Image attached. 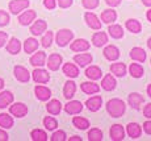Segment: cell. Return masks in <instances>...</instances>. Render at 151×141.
I'll list each match as a JSON object with an SVG mask.
<instances>
[{
  "label": "cell",
  "instance_id": "1",
  "mask_svg": "<svg viewBox=\"0 0 151 141\" xmlns=\"http://www.w3.org/2000/svg\"><path fill=\"white\" fill-rule=\"evenodd\" d=\"M125 108H126V105H125L124 100H121V99H112V100L106 103V111H108V113L112 117L122 116L125 112Z\"/></svg>",
  "mask_w": 151,
  "mask_h": 141
},
{
  "label": "cell",
  "instance_id": "2",
  "mask_svg": "<svg viewBox=\"0 0 151 141\" xmlns=\"http://www.w3.org/2000/svg\"><path fill=\"white\" fill-rule=\"evenodd\" d=\"M74 37V33H72L70 29H60L59 32L57 33V44L58 46H66L68 45V42L72 40Z\"/></svg>",
  "mask_w": 151,
  "mask_h": 141
},
{
  "label": "cell",
  "instance_id": "3",
  "mask_svg": "<svg viewBox=\"0 0 151 141\" xmlns=\"http://www.w3.org/2000/svg\"><path fill=\"white\" fill-rule=\"evenodd\" d=\"M28 7H29V0H11L9 4H8L11 13L13 15L20 13L21 11H24Z\"/></svg>",
  "mask_w": 151,
  "mask_h": 141
},
{
  "label": "cell",
  "instance_id": "4",
  "mask_svg": "<svg viewBox=\"0 0 151 141\" xmlns=\"http://www.w3.org/2000/svg\"><path fill=\"white\" fill-rule=\"evenodd\" d=\"M9 112L16 117H24L28 113V107L24 103H14L9 107Z\"/></svg>",
  "mask_w": 151,
  "mask_h": 141
},
{
  "label": "cell",
  "instance_id": "5",
  "mask_svg": "<svg viewBox=\"0 0 151 141\" xmlns=\"http://www.w3.org/2000/svg\"><path fill=\"white\" fill-rule=\"evenodd\" d=\"M14 77H16L17 81L22 82V83H27L30 79V73L24 66H16L14 67Z\"/></svg>",
  "mask_w": 151,
  "mask_h": 141
},
{
  "label": "cell",
  "instance_id": "6",
  "mask_svg": "<svg viewBox=\"0 0 151 141\" xmlns=\"http://www.w3.org/2000/svg\"><path fill=\"white\" fill-rule=\"evenodd\" d=\"M110 139L113 141H121L125 139V131L122 125L120 124L112 125V128H110Z\"/></svg>",
  "mask_w": 151,
  "mask_h": 141
},
{
  "label": "cell",
  "instance_id": "7",
  "mask_svg": "<svg viewBox=\"0 0 151 141\" xmlns=\"http://www.w3.org/2000/svg\"><path fill=\"white\" fill-rule=\"evenodd\" d=\"M33 79L37 83H47L49 79H50V75L46 70L43 69H36L33 71Z\"/></svg>",
  "mask_w": 151,
  "mask_h": 141
},
{
  "label": "cell",
  "instance_id": "8",
  "mask_svg": "<svg viewBox=\"0 0 151 141\" xmlns=\"http://www.w3.org/2000/svg\"><path fill=\"white\" fill-rule=\"evenodd\" d=\"M84 17H86L87 25H88L89 28H92V29H101V21L99 20V17L95 13L87 12Z\"/></svg>",
  "mask_w": 151,
  "mask_h": 141
},
{
  "label": "cell",
  "instance_id": "9",
  "mask_svg": "<svg viewBox=\"0 0 151 141\" xmlns=\"http://www.w3.org/2000/svg\"><path fill=\"white\" fill-rule=\"evenodd\" d=\"M82 110H83V104L78 100H72L65 105V111L68 113V115L79 113V112H82Z\"/></svg>",
  "mask_w": 151,
  "mask_h": 141
},
{
  "label": "cell",
  "instance_id": "10",
  "mask_svg": "<svg viewBox=\"0 0 151 141\" xmlns=\"http://www.w3.org/2000/svg\"><path fill=\"white\" fill-rule=\"evenodd\" d=\"M101 104H103V99H101V96H92L91 99H88L86 103V105L88 107L89 111H92V112H96L101 108Z\"/></svg>",
  "mask_w": 151,
  "mask_h": 141
},
{
  "label": "cell",
  "instance_id": "11",
  "mask_svg": "<svg viewBox=\"0 0 151 141\" xmlns=\"http://www.w3.org/2000/svg\"><path fill=\"white\" fill-rule=\"evenodd\" d=\"M60 63H62V57H60L59 54H57V53H54V54H51L50 57H49L46 65H47V67L51 71H57V70L59 69Z\"/></svg>",
  "mask_w": 151,
  "mask_h": 141
},
{
  "label": "cell",
  "instance_id": "12",
  "mask_svg": "<svg viewBox=\"0 0 151 141\" xmlns=\"http://www.w3.org/2000/svg\"><path fill=\"white\" fill-rule=\"evenodd\" d=\"M45 61H46L45 52H37V53H34V55L30 57V65L34 67L43 66V65H45Z\"/></svg>",
  "mask_w": 151,
  "mask_h": 141
},
{
  "label": "cell",
  "instance_id": "13",
  "mask_svg": "<svg viewBox=\"0 0 151 141\" xmlns=\"http://www.w3.org/2000/svg\"><path fill=\"white\" fill-rule=\"evenodd\" d=\"M104 55H105L106 60L116 61V60H118V57H120V50H118L117 46L109 45V46H106V48L104 49Z\"/></svg>",
  "mask_w": 151,
  "mask_h": 141
},
{
  "label": "cell",
  "instance_id": "14",
  "mask_svg": "<svg viewBox=\"0 0 151 141\" xmlns=\"http://www.w3.org/2000/svg\"><path fill=\"white\" fill-rule=\"evenodd\" d=\"M46 28H47L46 21H43V20H37V21L30 26V33L33 34V36H40V34H42L43 32L46 31Z\"/></svg>",
  "mask_w": 151,
  "mask_h": 141
},
{
  "label": "cell",
  "instance_id": "15",
  "mask_svg": "<svg viewBox=\"0 0 151 141\" xmlns=\"http://www.w3.org/2000/svg\"><path fill=\"white\" fill-rule=\"evenodd\" d=\"M70 48H71V50H74V52H86L89 49V42L84 39H79V40L74 41Z\"/></svg>",
  "mask_w": 151,
  "mask_h": 141
},
{
  "label": "cell",
  "instance_id": "16",
  "mask_svg": "<svg viewBox=\"0 0 151 141\" xmlns=\"http://www.w3.org/2000/svg\"><path fill=\"white\" fill-rule=\"evenodd\" d=\"M36 16H37L36 11H25L22 15H20L19 23L21 25H29L34 19H36Z\"/></svg>",
  "mask_w": 151,
  "mask_h": 141
},
{
  "label": "cell",
  "instance_id": "17",
  "mask_svg": "<svg viewBox=\"0 0 151 141\" xmlns=\"http://www.w3.org/2000/svg\"><path fill=\"white\" fill-rule=\"evenodd\" d=\"M143 102H145V98L141 95V94L133 92L129 95V104H130V107L134 108V110H138L139 105H141Z\"/></svg>",
  "mask_w": 151,
  "mask_h": 141
},
{
  "label": "cell",
  "instance_id": "18",
  "mask_svg": "<svg viewBox=\"0 0 151 141\" xmlns=\"http://www.w3.org/2000/svg\"><path fill=\"white\" fill-rule=\"evenodd\" d=\"M34 92H36V96L40 100H49V98L51 96V91L45 86H36Z\"/></svg>",
  "mask_w": 151,
  "mask_h": 141
},
{
  "label": "cell",
  "instance_id": "19",
  "mask_svg": "<svg viewBox=\"0 0 151 141\" xmlns=\"http://www.w3.org/2000/svg\"><path fill=\"white\" fill-rule=\"evenodd\" d=\"M13 102V94L11 91L0 92V108H7Z\"/></svg>",
  "mask_w": 151,
  "mask_h": 141
},
{
  "label": "cell",
  "instance_id": "20",
  "mask_svg": "<svg viewBox=\"0 0 151 141\" xmlns=\"http://www.w3.org/2000/svg\"><path fill=\"white\" fill-rule=\"evenodd\" d=\"M108 42V36H106L104 32H97V33L93 34L92 37V44H93L96 48H100V46L105 45Z\"/></svg>",
  "mask_w": 151,
  "mask_h": 141
},
{
  "label": "cell",
  "instance_id": "21",
  "mask_svg": "<svg viewBox=\"0 0 151 141\" xmlns=\"http://www.w3.org/2000/svg\"><path fill=\"white\" fill-rule=\"evenodd\" d=\"M116 84H117V82H116V79L112 77V74H106L105 77H104L103 82H101V87H103L104 90H106V91L114 90Z\"/></svg>",
  "mask_w": 151,
  "mask_h": 141
},
{
  "label": "cell",
  "instance_id": "22",
  "mask_svg": "<svg viewBox=\"0 0 151 141\" xmlns=\"http://www.w3.org/2000/svg\"><path fill=\"white\" fill-rule=\"evenodd\" d=\"M20 50H21V42L19 41V39L12 37L7 45V52L11 54H17V53H20Z\"/></svg>",
  "mask_w": 151,
  "mask_h": 141
},
{
  "label": "cell",
  "instance_id": "23",
  "mask_svg": "<svg viewBox=\"0 0 151 141\" xmlns=\"http://www.w3.org/2000/svg\"><path fill=\"white\" fill-rule=\"evenodd\" d=\"M142 133V128L141 125L137 123H129L127 124V134H129L132 139H138Z\"/></svg>",
  "mask_w": 151,
  "mask_h": 141
},
{
  "label": "cell",
  "instance_id": "24",
  "mask_svg": "<svg viewBox=\"0 0 151 141\" xmlns=\"http://www.w3.org/2000/svg\"><path fill=\"white\" fill-rule=\"evenodd\" d=\"M63 73H65V75H67L70 78H76L79 75V69L75 65L67 62L63 65Z\"/></svg>",
  "mask_w": 151,
  "mask_h": 141
},
{
  "label": "cell",
  "instance_id": "25",
  "mask_svg": "<svg viewBox=\"0 0 151 141\" xmlns=\"http://www.w3.org/2000/svg\"><path fill=\"white\" fill-rule=\"evenodd\" d=\"M82 91L86 94H88V95H92V94H96L99 92V90H100V87H99L97 83H93V82H84L82 83Z\"/></svg>",
  "mask_w": 151,
  "mask_h": 141
},
{
  "label": "cell",
  "instance_id": "26",
  "mask_svg": "<svg viewBox=\"0 0 151 141\" xmlns=\"http://www.w3.org/2000/svg\"><path fill=\"white\" fill-rule=\"evenodd\" d=\"M74 61L79 65L80 67L83 66H87L88 63L92 62V55L88 54V53H83V54H78L74 57Z\"/></svg>",
  "mask_w": 151,
  "mask_h": 141
},
{
  "label": "cell",
  "instance_id": "27",
  "mask_svg": "<svg viewBox=\"0 0 151 141\" xmlns=\"http://www.w3.org/2000/svg\"><path fill=\"white\" fill-rule=\"evenodd\" d=\"M47 112L51 113V115H59L60 110H62V104H60L59 100H57V99H53V100H50L47 103Z\"/></svg>",
  "mask_w": 151,
  "mask_h": 141
},
{
  "label": "cell",
  "instance_id": "28",
  "mask_svg": "<svg viewBox=\"0 0 151 141\" xmlns=\"http://www.w3.org/2000/svg\"><path fill=\"white\" fill-rule=\"evenodd\" d=\"M130 57L134 61H138V62H145V60H146V52L142 48H133L132 52H130Z\"/></svg>",
  "mask_w": 151,
  "mask_h": 141
},
{
  "label": "cell",
  "instance_id": "29",
  "mask_svg": "<svg viewBox=\"0 0 151 141\" xmlns=\"http://www.w3.org/2000/svg\"><path fill=\"white\" fill-rule=\"evenodd\" d=\"M37 48H38V41H37L36 39L30 37V39L25 40V42H24V50H25V53L30 54V53H33L34 50H37Z\"/></svg>",
  "mask_w": 151,
  "mask_h": 141
},
{
  "label": "cell",
  "instance_id": "30",
  "mask_svg": "<svg viewBox=\"0 0 151 141\" xmlns=\"http://www.w3.org/2000/svg\"><path fill=\"white\" fill-rule=\"evenodd\" d=\"M75 91H76V84H75L72 81L66 82L65 89H63V94H65V98H66V99H71L72 96L75 95Z\"/></svg>",
  "mask_w": 151,
  "mask_h": 141
},
{
  "label": "cell",
  "instance_id": "31",
  "mask_svg": "<svg viewBox=\"0 0 151 141\" xmlns=\"http://www.w3.org/2000/svg\"><path fill=\"white\" fill-rule=\"evenodd\" d=\"M110 71L114 75H117V77H124V75L126 74V66H125V63H122V62L113 63L112 66H110Z\"/></svg>",
  "mask_w": 151,
  "mask_h": 141
},
{
  "label": "cell",
  "instance_id": "32",
  "mask_svg": "<svg viewBox=\"0 0 151 141\" xmlns=\"http://www.w3.org/2000/svg\"><path fill=\"white\" fill-rule=\"evenodd\" d=\"M116 19H117V13L113 9H105L101 13V20H103L105 24H110V23L116 21Z\"/></svg>",
  "mask_w": 151,
  "mask_h": 141
},
{
  "label": "cell",
  "instance_id": "33",
  "mask_svg": "<svg viewBox=\"0 0 151 141\" xmlns=\"http://www.w3.org/2000/svg\"><path fill=\"white\" fill-rule=\"evenodd\" d=\"M86 75L92 81H97L101 78V70L97 66H91L86 70Z\"/></svg>",
  "mask_w": 151,
  "mask_h": 141
},
{
  "label": "cell",
  "instance_id": "34",
  "mask_svg": "<svg viewBox=\"0 0 151 141\" xmlns=\"http://www.w3.org/2000/svg\"><path fill=\"white\" fill-rule=\"evenodd\" d=\"M0 127L8 129L13 127V119L8 113H0Z\"/></svg>",
  "mask_w": 151,
  "mask_h": 141
},
{
  "label": "cell",
  "instance_id": "35",
  "mask_svg": "<svg viewBox=\"0 0 151 141\" xmlns=\"http://www.w3.org/2000/svg\"><path fill=\"white\" fill-rule=\"evenodd\" d=\"M108 32L113 39H121V37H124V29L121 25H110L108 28Z\"/></svg>",
  "mask_w": 151,
  "mask_h": 141
},
{
  "label": "cell",
  "instance_id": "36",
  "mask_svg": "<svg viewBox=\"0 0 151 141\" xmlns=\"http://www.w3.org/2000/svg\"><path fill=\"white\" fill-rule=\"evenodd\" d=\"M126 28L129 29L130 32H133V33H139L141 29H142V26H141V23H139L138 20L130 19V20L126 21Z\"/></svg>",
  "mask_w": 151,
  "mask_h": 141
},
{
  "label": "cell",
  "instance_id": "37",
  "mask_svg": "<svg viewBox=\"0 0 151 141\" xmlns=\"http://www.w3.org/2000/svg\"><path fill=\"white\" fill-rule=\"evenodd\" d=\"M72 124H74L78 129H87L89 127V121H88V120L84 119V117H79V116H76V117H74V119H72Z\"/></svg>",
  "mask_w": 151,
  "mask_h": 141
},
{
  "label": "cell",
  "instance_id": "38",
  "mask_svg": "<svg viewBox=\"0 0 151 141\" xmlns=\"http://www.w3.org/2000/svg\"><path fill=\"white\" fill-rule=\"evenodd\" d=\"M30 137H32L33 141H46L47 140V134H46V132L41 131V129H34V131H32Z\"/></svg>",
  "mask_w": 151,
  "mask_h": 141
},
{
  "label": "cell",
  "instance_id": "39",
  "mask_svg": "<svg viewBox=\"0 0 151 141\" xmlns=\"http://www.w3.org/2000/svg\"><path fill=\"white\" fill-rule=\"evenodd\" d=\"M129 70H130L132 77H134V78H141L142 75H143V67L138 63H132Z\"/></svg>",
  "mask_w": 151,
  "mask_h": 141
},
{
  "label": "cell",
  "instance_id": "40",
  "mask_svg": "<svg viewBox=\"0 0 151 141\" xmlns=\"http://www.w3.org/2000/svg\"><path fill=\"white\" fill-rule=\"evenodd\" d=\"M88 140L89 141H101L103 140V132L99 128H92L88 132Z\"/></svg>",
  "mask_w": 151,
  "mask_h": 141
},
{
  "label": "cell",
  "instance_id": "41",
  "mask_svg": "<svg viewBox=\"0 0 151 141\" xmlns=\"http://www.w3.org/2000/svg\"><path fill=\"white\" fill-rule=\"evenodd\" d=\"M43 124H45L46 129H49V131H53V129H55L58 127L57 120H55L54 117H51V116H46L45 119H43Z\"/></svg>",
  "mask_w": 151,
  "mask_h": 141
},
{
  "label": "cell",
  "instance_id": "42",
  "mask_svg": "<svg viewBox=\"0 0 151 141\" xmlns=\"http://www.w3.org/2000/svg\"><path fill=\"white\" fill-rule=\"evenodd\" d=\"M53 32H46L45 33V36L42 37V40H41V44H42V46L43 48H49V46L51 45V42H53Z\"/></svg>",
  "mask_w": 151,
  "mask_h": 141
},
{
  "label": "cell",
  "instance_id": "43",
  "mask_svg": "<svg viewBox=\"0 0 151 141\" xmlns=\"http://www.w3.org/2000/svg\"><path fill=\"white\" fill-rule=\"evenodd\" d=\"M83 1V7L87 9H95L99 5V0H82Z\"/></svg>",
  "mask_w": 151,
  "mask_h": 141
},
{
  "label": "cell",
  "instance_id": "44",
  "mask_svg": "<svg viewBox=\"0 0 151 141\" xmlns=\"http://www.w3.org/2000/svg\"><path fill=\"white\" fill-rule=\"evenodd\" d=\"M9 24V15L5 11L0 9V26H5Z\"/></svg>",
  "mask_w": 151,
  "mask_h": 141
},
{
  "label": "cell",
  "instance_id": "45",
  "mask_svg": "<svg viewBox=\"0 0 151 141\" xmlns=\"http://www.w3.org/2000/svg\"><path fill=\"white\" fill-rule=\"evenodd\" d=\"M53 141H65L66 140V133L63 131H57L54 132V134L51 136Z\"/></svg>",
  "mask_w": 151,
  "mask_h": 141
},
{
  "label": "cell",
  "instance_id": "46",
  "mask_svg": "<svg viewBox=\"0 0 151 141\" xmlns=\"http://www.w3.org/2000/svg\"><path fill=\"white\" fill-rule=\"evenodd\" d=\"M55 0H43V5H45L47 9H54L55 8Z\"/></svg>",
  "mask_w": 151,
  "mask_h": 141
},
{
  "label": "cell",
  "instance_id": "47",
  "mask_svg": "<svg viewBox=\"0 0 151 141\" xmlns=\"http://www.w3.org/2000/svg\"><path fill=\"white\" fill-rule=\"evenodd\" d=\"M58 4L60 8H68L70 5H72V0H58Z\"/></svg>",
  "mask_w": 151,
  "mask_h": 141
},
{
  "label": "cell",
  "instance_id": "48",
  "mask_svg": "<svg viewBox=\"0 0 151 141\" xmlns=\"http://www.w3.org/2000/svg\"><path fill=\"white\" fill-rule=\"evenodd\" d=\"M7 40H8V34L5 32H0V48H3L5 45Z\"/></svg>",
  "mask_w": 151,
  "mask_h": 141
},
{
  "label": "cell",
  "instance_id": "49",
  "mask_svg": "<svg viewBox=\"0 0 151 141\" xmlns=\"http://www.w3.org/2000/svg\"><path fill=\"white\" fill-rule=\"evenodd\" d=\"M143 115L147 117V119H151V103H149V104L145 107L143 110Z\"/></svg>",
  "mask_w": 151,
  "mask_h": 141
},
{
  "label": "cell",
  "instance_id": "50",
  "mask_svg": "<svg viewBox=\"0 0 151 141\" xmlns=\"http://www.w3.org/2000/svg\"><path fill=\"white\" fill-rule=\"evenodd\" d=\"M106 4L110 5V7H117V5H120L121 0H105Z\"/></svg>",
  "mask_w": 151,
  "mask_h": 141
},
{
  "label": "cell",
  "instance_id": "51",
  "mask_svg": "<svg viewBox=\"0 0 151 141\" xmlns=\"http://www.w3.org/2000/svg\"><path fill=\"white\" fill-rule=\"evenodd\" d=\"M143 129L147 134H151V121H146L143 124Z\"/></svg>",
  "mask_w": 151,
  "mask_h": 141
},
{
  "label": "cell",
  "instance_id": "52",
  "mask_svg": "<svg viewBox=\"0 0 151 141\" xmlns=\"http://www.w3.org/2000/svg\"><path fill=\"white\" fill-rule=\"evenodd\" d=\"M7 140H8L7 132H4L3 129H0V141H7Z\"/></svg>",
  "mask_w": 151,
  "mask_h": 141
},
{
  "label": "cell",
  "instance_id": "53",
  "mask_svg": "<svg viewBox=\"0 0 151 141\" xmlns=\"http://www.w3.org/2000/svg\"><path fill=\"white\" fill-rule=\"evenodd\" d=\"M142 3L145 5H147V7H151V0H142Z\"/></svg>",
  "mask_w": 151,
  "mask_h": 141
},
{
  "label": "cell",
  "instance_id": "54",
  "mask_svg": "<svg viewBox=\"0 0 151 141\" xmlns=\"http://www.w3.org/2000/svg\"><path fill=\"white\" fill-rule=\"evenodd\" d=\"M70 141H82V139L78 136H74V137H70Z\"/></svg>",
  "mask_w": 151,
  "mask_h": 141
},
{
  "label": "cell",
  "instance_id": "55",
  "mask_svg": "<svg viewBox=\"0 0 151 141\" xmlns=\"http://www.w3.org/2000/svg\"><path fill=\"white\" fill-rule=\"evenodd\" d=\"M3 87H4V81L0 78V90H3Z\"/></svg>",
  "mask_w": 151,
  "mask_h": 141
},
{
  "label": "cell",
  "instance_id": "56",
  "mask_svg": "<svg viewBox=\"0 0 151 141\" xmlns=\"http://www.w3.org/2000/svg\"><path fill=\"white\" fill-rule=\"evenodd\" d=\"M147 19H149V21H151V9L147 11Z\"/></svg>",
  "mask_w": 151,
  "mask_h": 141
},
{
  "label": "cell",
  "instance_id": "57",
  "mask_svg": "<svg viewBox=\"0 0 151 141\" xmlns=\"http://www.w3.org/2000/svg\"><path fill=\"white\" fill-rule=\"evenodd\" d=\"M147 94H149V95H150V98H151V84H150L149 87H147Z\"/></svg>",
  "mask_w": 151,
  "mask_h": 141
},
{
  "label": "cell",
  "instance_id": "58",
  "mask_svg": "<svg viewBox=\"0 0 151 141\" xmlns=\"http://www.w3.org/2000/svg\"><path fill=\"white\" fill-rule=\"evenodd\" d=\"M147 46L151 49V39H149V41H147Z\"/></svg>",
  "mask_w": 151,
  "mask_h": 141
}]
</instances>
